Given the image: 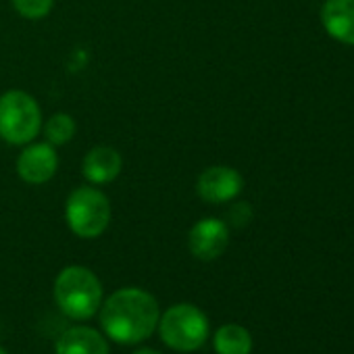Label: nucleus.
Segmentation results:
<instances>
[{
  "label": "nucleus",
  "mask_w": 354,
  "mask_h": 354,
  "mask_svg": "<svg viewBox=\"0 0 354 354\" xmlns=\"http://www.w3.org/2000/svg\"><path fill=\"white\" fill-rule=\"evenodd\" d=\"M158 323V304L152 294L140 288H123L106 298L100 325L119 344H138L152 335Z\"/></svg>",
  "instance_id": "f257e3e1"
},
{
  "label": "nucleus",
  "mask_w": 354,
  "mask_h": 354,
  "mask_svg": "<svg viewBox=\"0 0 354 354\" xmlns=\"http://www.w3.org/2000/svg\"><path fill=\"white\" fill-rule=\"evenodd\" d=\"M59 308L71 319H90L102 304V283L86 267L73 265L59 273L55 281Z\"/></svg>",
  "instance_id": "f03ea898"
},
{
  "label": "nucleus",
  "mask_w": 354,
  "mask_h": 354,
  "mask_svg": "<svg viewBox=\"0 0 354 354\" xmlns=\"http://www.w3.org/2000/svg\"><path fill=\"white\" fill-rule=\"evenodd\" d=\"M42 127V111L34 96L11 90L0 96V138L9 144H30Z\"/></svg>",
  "instance_id": "7ed1b4c3"
},
{
  "label": "nucleus",
  "mask_w": 354,
  "mask_h": 354,
  "mask_svg": "<svg viewBox=\"0 0 354 354\" xmlns=\"http://www.w3.org/2000/svg\"><path fill=\"white\" fill-rule=\"evenodd\" d=\"M158 331L169 348L192 352L207 342L209 319L194 304H175L160 317Z\"/></svg>",
  "instance_id": "20e7f679"
},
{
  "label": "nucleus",
  "mask_w": 354,
  "mask_h": 354,
  "mask_svg": "<svg viewBox=\"0 0 354 354\" xmlns=\"http://www.w3.org/2000/svg\"><path fill=\"white\" fill-rule=\"evenodd\" d=\"M65 219L71 232L80 238H98L111 221L109 198L92 186H82L71 192L65 205Z\"/></svg>",
  "instance_id": "39448f33"
},
{
  "label": "nucleus",
  "mask_w": 354,
  "mask_h": 354,
  "mask_svg": "<svg viewBox=\"0 0 354 354\" xmlns=\"http://www.w3.org/2000/svg\"><path fill=\"white\" fill-rule=\"evenodd\" d=\"M244 190L242 175L227 165H215L205 169L196 180V192L211 205H223L240 196Z\"/></svg>",
  "instance_id": "423d86ee"
},
{
  "label": "nucleus",
  "mask_w": 354,
  "mask_h": 354,
  "mask_svg": "<svg viewBox=\"0 0 354 354\" xmlns=\"http://www.w3.org/2000/svg\"><path fill=\"white\" fill-rule=\"evenodd\" d=\"M59 169V154L50 142H36L28 146L17 158V173L28 184H46Z\"/></svg>",
  "instance_id": "0eeeda50"
},
{
  "label": "nucleus",
  "mask_w": 354,
  "mask_h": 354,
  "mask_svg": "<svg viewBox=\"0 0 354 354\" xmlns=\"http://www.w3.org/2000/svg\"><path fill=\"white\" fill-rule=\"evenodd\" d=\"M230 244V227L225 221L209 217L198 221L188 236L190 252L201 261H215Z\"/></svg>",
  "instance_id": "6e6552de"
},
{
  "label": "nucleus",
  "mask_w": 354,
  "mask_h": 354,
  "mask_svg": "<svg viewBox=\"0 0 354 354\" xmlns=\"http://www.w3.org/2000/svg\"><path fill=\"white\" fill-rule=\"evenodd\" d=\"M321 24L335 42L354 46V0H325Z\"/></svg>",
  "instance_id": "1a4fd4ad"
},
{
  "label": "nucleus",
  "mask_w": 354,
  "mask_h": 354,
  "mask_svg": "<svg viewBox=\"0 0 354 354\" xmlns=\"http://www.w3.org/2000/svg\"><path fill=\"white\" fill-rule=\"evenodd\" d=\"M121 167L123 158L119 150H115L113 146H94L82 162V173L90 184L100 186L113 182L121 173Z\"/></svg>",
  "instance_id": "9d476101"
},
{
  "label": "nucleus",
  "mask_w": 354,
  "mask_h": 354,
  "mask_svg": "<svg viewBox=\"0 0 354 354\" xmlns=\"http://www.w3.org/2000/svg\"><path fill=\"white\" fill-rule=\"evenodd\" d=\"M57 354H109V344L96 329L71 327L57 339Z\"/></svg>",
  "instance_id": "9b49d317"
},
{
  "label": "nucleus",
  "mask_w": 354,
  "mask_h": 354,
  "mask_svg": "<svg viewBox=\"0 0 354 354\" xmlns=\"http://www.w3.org/2000/svg\"><path fill=\"white\" fill-rule=\"evenodd\" d=\"M252 337L250 333L236 323H227L219 327L215 333V352L217 354H250Z\"/></svg>",
  "instance_id": "f8f14e48"
},
{
  "label": "nucleus",
  "mask_w": 354,
  "mask_h": 354,
  "mask_svg": "<svg viewBox=\"0 0 354 354\" xmlns=\"http://www.w3.org/2000/svg\"><path fill=\"white\" fill-rule=\"evenodd\" d=\"M77 131V125H75V119L67 113H57L53 115L46 125H44V133H46V140L53 144V146H63L67 142L73 140Z\"/></svg>",
  "instance_id": "ddd939ff"
},
{
  "label": "nucleus",
  "mask_w": 354,
  "mask_h": 354,
  "mask_svg": "<svg viewBox=\"0 0 354 354\" xmlns=\"http://www.w3.org/2000/svg\"><path fill=\"white\" fill-rule=\"evenodd\" d=\"M13 7L26 19H42L53 11L55 0H13Z\"/></svg>",
  "instance_id": "4468645a"
},
{
  "label": "nucleus",
  "mask_w": 354,
  "mask_h": 354,
  "mask_svg": "<svg viewBox=\"0 0 354 354\" xmlns=\"http://www.w3.org/2000/svg\"><path fill=\"white\" fill-rule=\"evenodd\" d=\"M136 354H160V352L152 350V348H140V350H136Z\"/></svg>",
  "instance_id": "2eb2a0df"
},
{
  "label": "nucleus",
  "mask_w": 354,
  "mask_h": 354,
  "mask_svg": "<svg viewBox=\"0 0 354 354\" xmlns=\"http://www.w3.org/2000/svg\"><path fill=\"white\" fill-rule=\"evenodd\" d=\"M0 354H9L7 350H3V348H0Z\"/></svg>",
  "instance_id": "dca6fc26"
}]
</instances>
